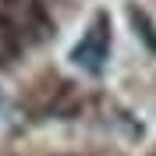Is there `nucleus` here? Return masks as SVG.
<instances>
[{
	"instance_id": "f257e3e1",
	"label": "nucleus",
	"mask_w": 156,
	"mask_h": 156,
	"mask_svg": "<svg viewBox=\"0 0 156 156\" xmlns=\"http://www.w3.org/2000/svg\"><path fill=\"white\" fill-rule=\"evenodd\" d=\"M110 57V18L107 14H96V21L89 25V32L82 36L75 50H71V60L85 71H103Z\"/></svg>"
},
{
	"instance_id": "f03ea898",
	"label": "nucleus",
	"mask_w": 156,
	"mask_h": 156,
	"mask_svg": "<svg viewBox=\"0 0 156 156\" xmlns=\"http://www.w3.org/2000/svg\"><path fill=\"white\" fill-rule=\"evenodd\" d=\"M128 18H131V25H135V32H138V39L146 43V50H153L156 53V25H153V18H149L142 7H128Z\"/></svg>"
},
{
	"instance_id": "7ed1b4c3",
	"label": "nucleus",
	"mask_w": 156,
	"mask_h": 156,
	"mask_svg": "<svg viewBox=\"0 0 156 156\" xmlns=\"http://www.w3.org/2000/svg\"><path fill=\"white\" fill-rule=\"evenodd\" d=\"M14 50H18V32H14V25H11L4 14H0V60L11 57Z\"/></svg>"
}]
</instances>
